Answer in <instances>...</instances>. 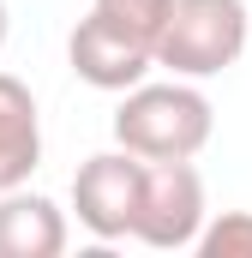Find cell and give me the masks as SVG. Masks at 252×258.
Listing matches in <instances>:
<instances>
[{"mask_svg": "<svg viewBox=\"0 0 252 258\" xmlns=\"http://www.w3.org/2000/svg\"><path fill=\"white\" fill-rule=\"evenodd\" d=\"M204 258H252V210H222V216H204L198 240Z\"/></svg>", "mask_w": 252, "mask_h": 258, "instance_id": "9c48e42d", "label": "cell"}, {"mask_svg": "<svg viewBox=\"0 0 252 258\" xmlns=\"http://www.w3.org/2000/svg\"><path fill=\"white\" fill-rule=\"evenodd\" d=\"M42 168V114L24 78L0 72V192L24 186Z\"/></svg>", "mask_w": 252, "mask_h": 258, "instance_id": "52a82bcc", "label": "cell"}, {"mask_svg": "<svg viewBox=\"0 0 252 258\" xmlns=\"http://www.w3.org/2000/svg\"><path fill=\"white\" fill-rule=\"evenodd\" d=\"M216 132V108L192 78H138L132 90H120L114 108V144L144 156V162H192Z\"/></svg>", "mask_w": 252, "mask_h": 258, "instance_id": "6da1fadb", "label": "cell"}, {"mask_svg": "<svg viewBox=\"0 0 252 258\" xmlns=\"http://www.w3.org/2000/svg\"><path fill=\"white\" fill-rule=\"evenodd\" d=\"M138 192H144V156L132 150H96L90 162H78L72 174V210L78 228L96 240H132V216H138Z\"/></svg>", "mask_w": 252, "mask_h": 258, "instance_id": "277c9868", "label": "cell"}, {"mask_svg": "<svg viewBox=\"0 0 252 258\" xmlns=\"http://www.w3.org/2000/svg\"><path fill=\"white\" fill-rule=\"evenodd\" d=\"M66 60H72V72H78L90 90L120 96V90H132L138 78H150L156 54L138 48V42H126L120 30H108L96 12H84V18L72 24V36H66Z\"/></svg>", "mask_w": 252, "mask_h": 258, "instance_id": "5b68a950", "label": "cell"}, {"mask_svg": "<svg viewBox=\"0 0 252 258\" xmlns=\"http://www.w3.org/2000/svg\"><path fill=\"white\" fill-rule=\"evenodd\" d=\"M246 42H252L246 0H168V24L156 36V66L204 84L240 60Z\"/></svg>", "mask_w": 252, "mask_h": 258, "instance_id": "7a4b0ae2", "label": "cell"}, {"mask_svg": "<svg viewBox=\"0 0 252 258\" xmlns=\"http://www.w3.org/2000/svg\"><path fill=\"white\" fill-rule=\"evenodd\" d=\"M90 12H96L108 30H120L126 42L150 48V54H156V36H162V24H168V0H90Z\"/></svg>", "mask_w": 252, "mask_h": 258, "instance_id": "ba28073f", "label": "cell"}, {"mask_svg": "<svg viewBox=\"0 0 252 258\" xmlns=\"http://www.w3.org/2000/svg\"><path fill=\"white\" fill-rule=\"evenodd\" d=\"M66 240V210L48 192H30V180L0 192V258H60Z\"/></svg>", "mask_w": 252, "mask_h": 258, "instance_id": "8992f818", "label": "cell"}, {"mask_svg": "<svg viewBox=\"0 0 252 258\" xmlns=\"http://www.w3.org/2000/svg\"><path fill=\"white\" fill-rule=\"evenodd\" d=\"M204 174L192 162H144V192L132 216V240L150 252H186L204 228Z\"/></svg>", "mask_w": 252, "mask_h": 258, "instance_id": "3957f363", "label": "cell"}, {"mask_svg": "<svg viewBox=\"0 0 252 258\" xmlns=\"http://www.w3.org/2000/svg\"><path fill=\"white\" fill-rule=\"evenodd\" d=\"M6 36H12V12H6V0H0V48H6Z\"/></svg>", "mask_w": 252, "mask_h": 258, "instance_id": "30bf717a", "label": "cell"}]
</instances>
